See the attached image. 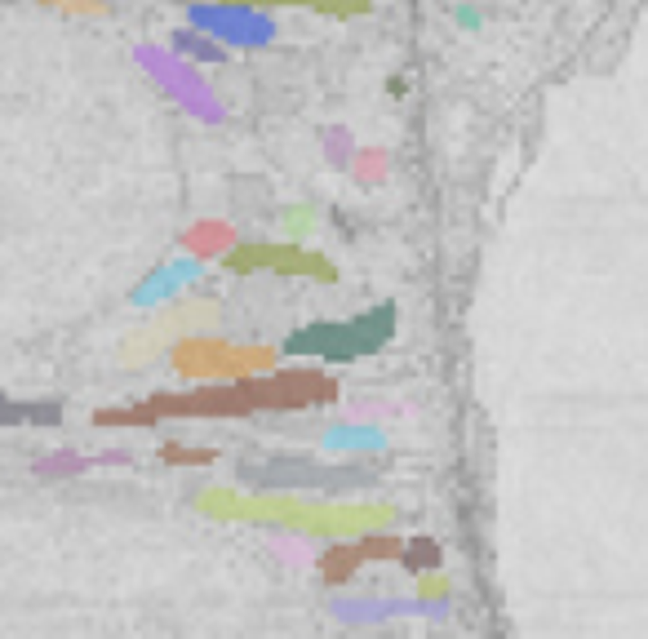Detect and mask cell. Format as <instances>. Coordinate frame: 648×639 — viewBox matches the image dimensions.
<instances>
[{"label": "cell", "instance_id": "9", "mask_svg": "<svg viewBox=\"0 0 648 639\" xmlns=\"http://www.w3.org/2000/svg\"><path fill=\"white\" fill-rule=\"evenodd\" d=\"M169 280H191V266L178 263V266H164V271H156L138 293H134V302H156V298H164L169 293Z\"/></svg>", "mask_w": 648, "mask_h": 639}, {"label": "cell", "instance_id": "13", "mask_svg": "<svg viewBox=\"0 0 648 639\" xmlns=\"http://www.w3.org/2000/svg\"><path fill=\"white\" fill-rule=\"evenodd\" d=\"M458 23H462V27H480V14H476V9H458Z\"/></svg>", "mask_w": 648, "mask_h": 639}, {"label": "cell", "instance_id": "11", "mask_svg": "<svg viewBox=\"0 0 648 639\" xmlns=\"http://www.w3.org/2000/svg\"><path fill=\"white\" fill-rule=\"evenodd\" d=\"M418 595H422V599H444V595H449V573H440V564H435V569H422V573H418Z\"/></svg>", "mask_w": 648, "mask_h": 639}, {"label": "cell", "instance_id": "5", "mask_svg": "<svg viewBox=\"0 0 648 639\" xmlns=\"http://www.w3.org/2000/svg\"><path fill=\"white\" fill-rule=\"evenodd\" d=\"M214 320H218L214 298H187V302H173L156 324H147L143 333H134V338L120 347V365H125V369H138V365H147L152 356L169 351L178 338H187V333H205Z\"/></svg>", "mask_w": 648, "mask_h": 639}, {"label": "cell", "instance_id": "3", "mask_svg": "<svg viewBox=\"0 0 648 639\" xmlns=\"http://www.w3.org/2000/svg\"><path fill=\"white\" fill-rule=\"evenodd\" d=\"M173 373H182L187 382H245V377H263L275 373L280 351L275 347H236L209 333H187L169 347Z\"/></svg>", "mask_w": 648, "mask_h": 639}, {"label": "cell", "instance_id": "8", "mask_svg": "<svg viewBox=\"0 0 648 639\" xmlns=\"http://www.w3.org/2000/svg\"><path fill=\"white\" fill-rule=\"evenodd\" d=\"M316 227H320V213L311 209V205H289V209L280 213V231H284V240H307Z\"/></svg>", "mask_w": 648, "mask_h": 639}, {"label": "cell", "instance_id": "1", "mask_svg": "<svg viewBox=\"0 0 648 639\" xmlns=\"http://www.w3.org/2000/svg\"><path fill=\"white\" fill-rule=\"evenodd\" d=\"M333 395V382L320 373H280V377H245L240 386L231 391H200V395H187V400H161L152 404L143 418H156V413H249V409H298V404H316Z\"/></svg>", "mask_w": 648, "mask_h": 639}, {"label": "cell", "instance_id": "7", "mask_svg": "<svg viewBox=\"0 0 648 639\" xmlns=\"http://www.w3.org/2000/svg\"><path fill=\"white\" fill-rule=\"evenodd\" d=\"M360 564H369V560H365V546H356V542H333V551L324 555V578H329V582H347Z\"/></svg>", "mask_w": 648, "mask_h": 639}, {"label": "cell", "instance_id": "10", "mask_svg": "<svg viewBox=\"0 0 648 639\" xmlns=\"http://www.w3.org/2000/svg\"><path fill=\"white\" fill-rule=\"evenodd\" d=\"M360 546H365V560H400L404 555V542L395 532H369V537H360Z\"/></svg>", "mask_w": 648, "mask_h": 639}, {"label": "cell", "instance_id": "12", "mask_svg": "<svg viewBox=\"0 0 648 639\" xmlns=\"http://www.w3.org/2000/svg\"><path fill=\"white\" fill-rule=\"evenodd\" d=\"M409 564H413V573L435 569V564H440V551H435L431 542H418V546H413V555H409Z\"/></svg>", "mask_w": 648, "mask_h": 639}, {"label": "cell", "instance_id": "2", "mask_svg": "<svg viewBox=\"0 0 648 639\" xmlns=\"http://www.w3.org/2000/svg\"><path fill=\"white\" fill-rule=\"evenodd\" d=\"M395 333V307L382 302L374 311L356 320H320V324H302L284 338V356L298 360H329V365H351L382 351Z\"/></svg>", "mask_w": 648, "mask_h": 639}, {"label": "cell", "instance_id": "4", "mask_svg": "<svg viewBox=\"0 0 648 639\" xmlns=\"http://www.w3.org/2000/svg\"><path fill=\"white\" fill-rule=\"evenodd\" d=\"M222 266L236 271V275H258V271H271V275H307V280H320V284H338V266L329 263L316 249H302L298 240H284V245H236L222 254Z\"/></svg>", "mask_w": 648, "mask_h": 639}, {"label": "cell", "instance_id": "6", "mask_svg": "<svg viewBox=\"0 0 648 639\" xmlns=\"http://www.w3.org/2000/svg\"><path fill=\"white\" fill-rule=\"evenodd\" d=\"M218 9H316L329 18H365L374 9V0H200Z\"/></svg>", "mask_w": 648, "mask_h": 639}]
</instances>
